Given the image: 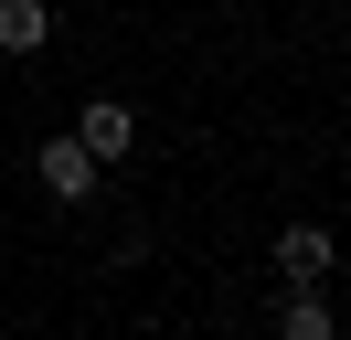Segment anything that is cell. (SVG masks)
I'll return each instance as SVG.
<instances>
[{
	"instance_id": "6da1fadb",
	"label": "cell",
	"mask_w": 351,
	"mask_h": 340,
	"mask_svg": "<svg viewBox=\"0 0 351 340\" xmlns=\"http://www.w3.org/2000/svg\"><path fill=\"white\" fill-rule=\"evenodd\" d=\"M96 170H107V160H96V149L75 138V127H53V138L32 149V181H43L53 202H86V191H96Z\"/></svg>"
},
{
	"instance_id": "7a4b0ae2",
	"label": "cell",
	"mask_w": 351,
	"mask_h": 340,
	"mask_svg": "<svg viewBox=\"0 0 351 340\" xmlns=\"http://www.w3.org/2000/svg\"><path fill=\"white\" fill-rule=\"evenodd\" d=\"M266 266H277L287 287H330V266H341V245H330V223H287L277 245H266Z\"/></svg>"
},
{
	"instance_id": "5b68a950",
	"label": "cell",
	"mask_w": 351,
	"mask_h": 340,
	"mask_svg": "<svg viewBox=\"0 0 351 340\" xmlns=\"http://www.w3.org/2000/svg\"><path fill=\"white\" fill-rule=\"evenodd\" d=\"M277 330H287V340H330V298H319V287H298V298L277 308Z\"/></svg>"
},
{
	"instance_id": "3957f363",
	"label": "cell",
	"mask_w": 351,
	"mask_h": 340,
	"mask_svg": "<svg viewBox=\"0 0 351 340\" xmlns=\"http://www.w3.org/2000/svg\"><path fill=\"white\" fill-rule=\"evenodd\" d=\"M75 138H86L96 160H128V149H138V106L128 96H86V106H75Z\"/></svg>"
},
{
	"instance_id": "277c9868",
	"label": "cell",
	"mask_w": 351,
	"mask_h": 340,
	"mask_svg": "<svg viewBox=\"0 0 351 340\" xmlns=\"http://www.w3.org/2000/svg\"><path fill=\"white\" fill-rule=\"evenodd\" d=\"M53 42V0H0V53L22 64V53H43Z\"/></svg>"
}]
</instances>
